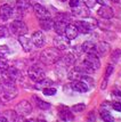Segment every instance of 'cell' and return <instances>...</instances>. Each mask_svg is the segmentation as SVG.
Here are the masks:
<instances>
[{
  "instance_id": "cell-1",
  "label": "cell",
  "mask_w": 121,
  "mask_h": 122,
  "mask_svg": "<svg viewBox=\"0 0 121 122\" xmlns=\"http://www.w3.org/2000/svg\"><path fill=\"white\" fill-rule=\"evenodd\" d=\"M62 57L61 50H58L57 48H46L45 50H42L40 53V62L45 65H52L56 64L58 59Z\"/></svg>"
},
{
  "instance_id": "cell-2",
  "label": "cell",
  "mask_w": 121,
  "mask_h": 122,
  "mask_svg": "<svg viewBox=\"0 0 121 122\" xmlns=\"http://www.w3.org/2000/svg\"><path fill=\"white\" fill-rule=\"evenodd\" d=\"M17 96V88L11 82H0V98L4 102H11Z\"/></svg>"
},
{
  "instance_id": "cell-3",
  "label": "cell",
  "mask_w": 121,
  "mask_h": 122,
  "mask_svg": "<svg viewBox=\"0 0 121 122\" xmlns=\"http://www.w3.org/2000/svg\"><path fill=\"white\" fill-rule=\"evenodd\" d=\"M2 75H4V81L11 82V83H15L16 81L22 80L21 70L15 67V66H9L5 73H2Z\"/></svg>"
},
{
  "instance_id": "cell-4",
  "label": "cell",
  "mask_w": 121,
  "mask_h": 122,
  "mask_svg": "<svg viewBox=\"0 0 121 122\" xmlns=\"http://www.w3.org/2000/svg\"><path fill=\"white\" fill-rule=\"evenodd\" d=\"M9 30L11 32L14 34V36H25L27 33V26L26 24L24 23L23 21H20V20H15L11 23L9 25Z\"/></svg>"
},
{
  "instance_id": "cell-5",
  "label": "cell",
  "mask_w": 121,
  "mask_h": 122,
  "mask_svg": "<svg viewBox=\"0 0 121 122\" xmlns=\"http://www.w3.org/2000/svg\"><path fill=\"white\" fill-rule=\"evenodd\" d=\"M27 75L33 82H38V81L46 78L43 69L41 66H39V65H36V64L30 66V69L27 70Z\"/></svg>"
},
{
  "instance_id": "cell-6",
  "label": "cell",
  "mask_w": 121,
  "mask_h": 122,
  "mask_svg": "<svg viewBox=\"0 0 121 122\" xmlns=\"http://www.w3.org/2000/svg\"><path fill=\"white\" fill-rule=\"evenodd\" d=\"M15 112L21 117H26L32 113V105L27 101H21L16 105Z\"/></svg>"
},
{
  "instance_id": "cell-7",
  "label": "cell",
  "mask_w": 121,
  "mask_h": 122,
  "mask_svg": "<svg viewBox=\"0 0 121 122\" xmlns=\"http://www.w3.org/2000/svg\"><path fill=\"white\" fill-rule=\"evenodd\" d=\"M74 63H75V56H74V54H66V55H64L63 57H61V58L56 62L57 67H61V69L70 67V66H72Z\"/></svg>"
},
{
  "instance_id": "cell-8",
  "label": "cell",
  "mask_w": 121,
  "mask_h": 122,
  "mask_svg": "<svg viewBox=\"0 0 121 122\" xmlns=\"http://www.w3.org/2000/svg\"><path fill=\"white\" fill-rule=\"evenodd\" d=\"M74 26L77 27L78 32L82 33V34H87V33H90L91 30H93L96 25H95V24H91V23L88 21H77L74 23Z\"/></svg>"
},
{
  "instance_id": "cell-9",
  "label": "cell",
  "mask_w": 121,
  "mask_h": 122,
  "mask_svg": "<svg viewBox=\"0 0 121 122\" xmlns=\"http://www.w3.org/2000/svg\"><path fill=\"white\" fill-rule=\"evenodd\" d=\"M58 117L62 120L63 122L65 121H73V113L72 111L66 106H63V105H61V106L58 107Z\"/></svg>"
},
{
  "instance_id": "cell-10",
  "label": "cell",
  "mask_w": 121,
  "mask_h": 122,
  "mask_svg": "<svg viewBox=\"0 0 121 122\" xmlns=\"http://www.w3.org/2000/svg\"><path fill=\"white\" fill-rule=\"evenodd\" d=\"M54 46L58 50H66L70 47V40L66 37L57 36V37L54 38Z\"/></svg>"
},
{
  "instance_id": "cell-11",
  "label": "cell",
  "mask_w": 121,
  "mask_h": 122,
  "mask_svg": "<svg viewBox=\"0 0 121 122\" xmlns=\"http://www.w3.org/2000/svg\"><path fill=\"white\" fill-rule=\"evenodd\" d=\"M97 15L102 17L103 20H106V21H109L111 18H113V16H114V11L112 9V7L107 5H104V6H100V9L97 10Z\"/></svg>"
},
{
  "instance_id": "cell-12",
  "label": "cell",
  "mask_w": 121,
  "mask_h": 122,
  "mask_svg": "<svg viewBox=\"0 0 121 122\" xmlns=\"http://www.w3.org/2000/svg\"><path fill=\"white\" fill-rule=\"evenodd\" d=\"M72 14L74 16H77V17H79V18H87L90 15V10L89 8H87L86 6L79 5L77 7H74V8H72Z\"/></svg>"
},
{
  "instance_id": "cell-13",
  "label": "cell",
  "mask_w": 121,
  "mask_h": 122,
  "mask_svg": "<svg viewBox=\"0 0 121 122\" xmlns=\"http://www.w3.org/2000/svg\"><path fill=\"white\" fill-rule=\"evenodd\" d=\"M13 16V8L8 4H5L0 7V20L1 21H8Z\"/></svg>"
},
{
  "instance_id": "cell-14",
  "label": "cell",
  "mask_w": 121,
  "mask_h": 122,
  "mask_svg": "<svg viewBox=\"0 0 121 122\" xmlns=\"http://www.w3.org/2000/svg\"><path fill=\"white\" fill-rule=\"evenodd\" d=\"M32 43L33 46H36L37 48H40L45 45V36L41 31H36L31 37Z\"/></svg>"
},
{
  "instance_id": "cell-15",
  "label": "cell",
  "mask_w": 121,
  "mask_h": 122,
  "mask_svg": "<svg viewBox=\"0 0 121 122\" xmlns=\"http://www.w3.org/2000/svg\"><path fill=\"white\" fill-rule=\"evenodd\" d=\"M18 42L21 43L23 50L26 51V53L31 51L32 48H33V43H32L31 38L26 37V34H25V36H20V37H18Z\"/></svg>"
},
{
  "instance_id": "cell-16",
  "label": "cell",
  "mask_w": 121,
  "mask_h": 122,
  "mask_svg": "<svg viewBox=\"0 0 121 122\" xmlns=\"http://www.w3.org/2000/svg\"><path fill=\"white\" fill-rule=\"evenodd\" d=\"M110 53V45L105 41L96 43V55L97 56H106Z\"/></svg>"
},
{
  "instance_id": "cell-17",
  "label": "cell",
  "mask_w": 121,
  "mask_h": 122,
  "mask_svg": "<svg viewBox=\"0 0 121 122\" xmlns=\"http://www.w3.org/2000/svg\"><path fill=\"white\" fill-rule=\"evenodd\" d=\"M33 10H34V13H36V15L39 17V20H40V18H45V17H49V16H50L49 11L46 9V7L40 5V4H34V5H33Z\"/></svg>"
},
{
  "instance_id": "cell-18",
  "label": "cell",
  "mask_w": 121,
  "mask_h": 122,
  "mask_svg": "<svg viewBox=\"0 0 121 122\" xmlns=\"http://www.w3.org/2000/svg\"><path fill=\"white\" fill-rule=\"evenodd\" d=\"M64 34H65V37L68 38V40H73V39H75L78 37L79 32L77 30V27L74 26V24H68L66 27H65Z\"/></svg>"
},
{
  "instance_id": "cell-19",
  "label": "cell",
  "mask_w": 121,
  "mask_h": 122,
  "mask_svg": "<svg viewBox=\"0 0 121 122\" xmlns=\"http://www.w3.org/2000/svg\"><path fill=\"white\" fill-rule=\"evenodd\" d=\"M71 88L74 91H78V92H86V91H88V89H89V87L86 85L84 82H82L81 80L72 81L71 82Z\"/></svg>"
},
{
  "instance_id": "cell-20",
  "label": "cell",
  "mask_w": 121,
  "mask_h": 122,
  "mask_svg": "<svg viewBox=\"0 0 121 122\" xmlns=\"http://www.w3.org/2000/svg\"><path fill=\"white\" fill-rule=\"evenodd\" d=\"M39 24H40V26H41L42 30H52L54 27V20L49 16V17H45V18H40L39 20Z\"/></svg>"
},
{
  "instance_id": "cell-21",
  "label": "cell",
  "mask_w": 121,
  "mask_h": 122,
  "mask_svg": "<svg viewBox=\"0 0 121 122\" xmlns=\"http://www.w3.org/2000/svg\"><path fill=\"white\" fill-rule=\"evenodd\" d=\"M81 49L82 53L86 54H96V43H94L93 41H84L81 45Z\"/></svg>"
},
{
  "instance_id": "cell-22",
  "label": "cell",
  "mask_w": 121,
  "mask_h": 122,
  "mask_svg": "<svg viewBox=\"0 0 121 122\" xmlns=\"http://www.w3.org/2000/svg\"><path fill=\"white\" fill-rule=\"evenodd\" d=\"M68 25V23L65 22H62V21H54V30L55 32L57 33L58 36H63L64 34V31H65V27Z\"/></svg>"
},
{
  "instance_id": "cell-23",
  "label": "cell",
  "mask_w": 121,
  "mask_h": 122,
  "mask_svg": "<svg viewBox=\"0 0 121 122\" xmlns=\"http://www.w3.org/2000/svg\"><path fill=\"white\" fill-rule=\"evenodd\" d=\"M100 119L105 122H114V117L110 113L109 110H104V108H100Z\"/></svg>"
},
{
  "instance_id": "cell-24",
  "label": "cell",
  "mask_w": 121,
  "mask_h": 122,
  "mask_svg": "<svg viewBox=\"0 0 121 122\" xmlns=\"http://www.w3.org/2000/svg\"><path fill=\"white\" fill-rule=\"evenodd\" d=\"M33 99H34V102H36L37 106L39 107L40 110H42V111H47V110H49V108L52 107V105H50L49 103H47V102L40 99L38 96H33Z\"/></svg>"
},
{
  "instance_id": "cell-25",
  "label": "cell",
  "mask_w": 121,
  "mask_h": 122,
  "mask_svg": "<svg viewBox=\"0 0 121 122\" xmlns=\"http://www.w3.org/2000/svg\"><path fill=\"white\" fill-rule=\"evenodd\" d=\"M53 85V81L50 79H42L40 80V81H38V82H36V88L37 89H43V88H47V87H50V86Z\"/></svg>"
},
{
  "instance_id": "cell-26",
  "label": "cell",
  "mask_w": 121,
  "mask_h": 122,
  "mask_svg": "<svg viewBox=\"0 0 121 122\" xmlns=\"http://www.w3.org/2000/svg\"><path fill=\"white\" fill-rule=\"evenodd\" d=\"M31 6V0H16V8L21 10H26Z\"/></svg>"
},
{
  "instance_id": "cell-27",
  "label": "cell",
  "mask_w": 121,
  "mask_h": 122,
  "mask_svg": "<svg viewBox=\"0 0 121 122\" xmlns=\"http://www.w3.org/2000/svg\"><path fill=\"white\" fill-rule=\"evenodd\" d=\"M11 55V49L6 45H1L0 46V59H6Z\"/></svg>"
},
{
  "instance_id": "cell-28",
  "label": "cell",
  "mask_w": 121,
  "mask_h": 122,
  "mask_svg": "<svg viewBox=\"0 0 121 122\" xmlns=\"http://www.w3.org/2000/svg\"><path fill=\"white\" fill-rule=\"evenodd\" d=\"M54 21H62V22H65V23L70 24L71 16L68 15V14H66V13H61V14H57V15H56Z\"/></svg>"
},
{
  "instance_id": "cell-29",
  "label": "cell",
  "mask_w": 121,
  "mask_h": 122,
  "mask_svg": "<svg viewBox=\"0 0 121 122\" xmlns=\"http://www.w3.org/2000/svg\"><path fill=\"white\" fill-rule=\"evenodd\" d=\"M86 110V105L84 104H75L71 107V111L75 112V113H79V112H84Z\"/></svg>"
},
{
  "instance_id": "cell-30",
  "label": "cell",
  "mask_w": 121,
  "mask_h": 122,
  "mask_svg": "<svg viewBox=\"0 0 121 122\" xmlns=\"http://www.w3.org/2000/svg\"><path fill=\"white\" fill-rule=\"evenodd\" d=\"M111 59L113 61V62H121V49H118L116 51H113L112 54V56H111Z\"/></svg>"
},
{
  "instance_id": "cell-31",
  "label": "cell",
  "mask_w": 121,
  "mask_h": 122,
  "mask_svg": "<svg viewBox=\"0 0 121 122\" xmlns=\"http://www.w3.org/2000/svg\"><path fill=\"white\" fill-rule=\"evenodd\" d=\"M42 92H43V95L46 96H54L56 95V89L55 88H52V87H47V88H43L42 89Z\"/></svg>"
},
{
  "instance_id": "cell-32",
  "label": "cell",
  "mask_w": 121,
  "mask_h": 122,
  "mask_svg": "<svg viewBox=\"0 0 121 122\" xmlns=\"http://www.w3.org/2000/svg\"><path fill=\"white\" fill-rule=\"evenodd\" d=\"M8 67H9L8 62H6L5 59H1V61H0V73H1V74L5 73L6 71L8 70Z\"/></svg>"
},
{
  "instance_id": "cell-33",
  "label": "cell",
  "mask_w": 121,
  "mask_h": 122,
  "mask_svg": "<svg viewBox=\"0 0 121 122\" xmlns=\"http://www.w3.org/2000/svg\"><path fill=\"white\" fill-rule=\"evenodd\" d=\"M111 97L116 102H121V91L118 90V89H114L112 90V94H111Z\"/></svg>"
},
{
  "instance_id": "cell-34",
  "label": "cell",
  "mask_w": 121,
  "mask_h": 122,
  "mask_svg": "<svg viewBox=\"0 0 121 122\" xmlns=\"http://www.w3.org/2000/svg\"><path fill=\"white\" fill-rule=\"evenodd\" d=\"M84 4L87 8H94L96 5V0H84Z\"/></svg>"
},
{
  "instance_id": "cell-35",
  "label": "cell",
  "mask_w": 121,
  "mask_h": 122,
  "mask_svg": "<svg viewBox=\"0 0 121 122\" xmlns=\"http://www.w3.org/2000/svg\"><path fill=\"white\" fill-rule=\"evenodd\" d=\"M113 70H114V69H113V65H112V64L107 65V67H106V71H105V79H106V80L109 79V76L112 74Z\"/></svg>"
},
{
  "instance_id": "cell-36",
  "label": "cell",
  "mask_w": 121,
  "mask_h": 122,
  "mask_svg": "<svg viewBox=\"0 0 121 122\" xmlns=\"http://www.w3.org/2000/svg\"><path fill=\"white\" fill-rule=\"evenodd\" d=\"M111 106L113 107L116 111L121 112V102H113V103L111 104Z\"/></svg>"
},
{
  "instance_id": "cell-37",
  "label": "cell",
  "mask_w": 121,
  "mask_h": 122,
  "mask_svg": "<svg viewBox=\"0 0 121 122\" xmlns=\"http://www.w3.org/2000/svg\"><path fill=\"white\" fill-rule=\"evenodd\" d=\"M96 121V114L95 112H90L87 117V122H95Z\"/></svg>"
},
{
  "instance_id": "cell-38",
  "label": "cell",
  "mask_w": 121,
  "mask_h": 122,
  "mask_svg": "<svg viewBox=\"0 0 121 122\" xmlns=\"http://www.w3.org/2000/svg\"><path fill=\"white\" fill-rule=\"evenodd\" d=\"M80 5V1L79 0H70V7L71 8H74V7H77V6Z\"/></svg>"
},
{
  "instance_id": "cell-39",
  "label": "cell",
  "mask_w": 121,
  "mask_h": 122,
  "mask_svg": "<svg viewBox=\"0 0 121 122\" xmlns=\"http://www.w3.org/2000/svg\"><path fill=\"white\" fill-rule=\"evenodd\" d=\"M16 122H33V121H31V120H26V119H23V117H18V119L16 120Z\"/></svg>"
},
{
  "instance_id": "cell-40",
  "label": "cell",
  "mask_w": 121,
  "mask_h": 122,
  "mask_svg": "<svg viewBox=\"0 0 121 122\" xmlns=\"http://www.w3.org/2000/svg\"><path fill=\"white\" fill-rule=\"evenodd\" d=\"M96 2H98L100 6H104V5H106L107 0H96Z\"/></svg>"
},
{
  "instance_id": "cell-41",
  "label": "cell",
  "mask_w": 121,
  "mask_h": 122,
  "mask_svg": "<svg viewBox=\"0 0 121 122\" xmlns=\"http://www.w3.org/2000/svg\"><path fill=\"white\" fill-rule=\"evenodd\" d=\"M0 122H8V121H7V119L5 117H1L0 115Z\"/></svg>"
},
{
  "instance_id": "cell-42",
  "label": "cell",
  "mask_w": 121,
  "mask_h": 122,
  "mask_svg": "<svg viewBox=\"0 0 121 122\" xmlns=\"http://www.w3.org/2000/svg\"><path fill=\"white\" fill-rule=\"evenodd\" d=\"M36 122H47V121H46V120H43V119H38Z\"/></svg>"
},
{
  "instance_id": "cell-43",
  "label": "cell",
  "mask_w": 121,
  "mask_h": 122,
  "mask_svg": "<svg viewBox=\"0 0 121 122\" xmlns=\"http://www.w3.org/2000/svg\"><path fill=\"white\" fill-rule=\"evenodd\" d=\"M110 1H112V2H119V0H110Z\"/></svg>"
},
{
  "instance_id": "cell-44",
  "label": "cell",
  "mask_w": 121,
  "mask_h": 122,
  "mask_svg": "<svg viewBox=\"0 0 121 122\" xmlns=\"http://www.w3.org/2000/svg\"><path fill=\"white\" fill-rule=\"evenodd\" d=\"M58 1H61V2H65L66 0H58Z\"/></svg>"
},
{
  "instance_id": "cell-45",
  "label": "cell",
  "mask_w": 121,
  "mask_h": 122,
  "mask_svg": "<svg viewBox=\"0 0 121 122\" xmlns=\"http://www.w3.org/2000/svg\"><path fill=\"white\" fill-rule=\"evenodd\" d=\"M57 122H63V121H57Z\"/></svg>"
}]
</instances>
